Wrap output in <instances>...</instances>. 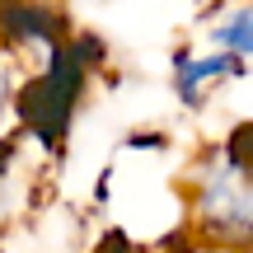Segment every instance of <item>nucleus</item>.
<instances>
[{
  "label": "nucleus",
  "mask_w": 253,
  "mask_h": 253,
  "mask_svg": "<svg viewBox=\"0 0 253 253\" xmlns=\"http://www.w3.org/2000/svg\"><path fill=\"white\" fill-rule=\"evenodd\" d=\"M183 197H188V225L197 239L253 253V150L235 141L207 145L188 169Z\"/></svg>",
  "instance_id": "nucleus-1"
},
{
  "label": "nucleus",
  "mask_w": 253,
  "mask_h": 253,
  "mask_svg": "<svg viewBox=\"0 0 253 253\" xmlns=\"http://www.w3.org/2000/svg\"><path fill=\"white\" fill-rule=\"evenodd\" d=\"M24 61H19L14 52H9L5 42H0V141L9 136V126L19 122V99H24Z\"/></svg>",
  "instance_id": "nucleus-4"
},
{
  "label": "nucleus",
  "mask_w": 253,
  "mask_h": 253,
  "mask_svg": "<svg viewBox=\"0 0 253 253\" xmlns=\"http://www.w3.org/2000/svg\"><path fill=\"white\" fill-rule=\"evenodd\" d=\"M244 75V61H235V56L225 52H211V47H183V52H173V94H178L183 108H207V99L216 89H225L230 80H239Z\"/></svg>",
  "instance_id": "nucleus-2"
},
{
  "label": "nucleus",
  "mask_w": 253,
  "mask_h": 253,
  "mask_svg": "<svg viewBox=\"0 0 253 253\" xmlns=\"http://www.w3.org/2000/svg\"><path fill=\"white\" fill-rule=\"evenodd\" d=\"M207 47L211 52H225V56H235V61H253V0H244V5H230V9H220L216 19L207 24Z\"/></svg>",
  "instance_id": "nucleus-3"
}]
</instances>
